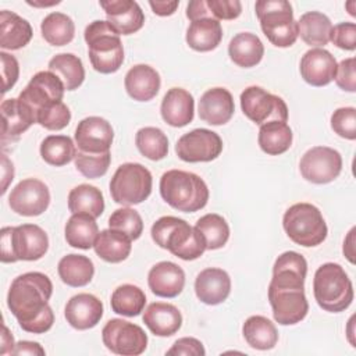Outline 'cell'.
<instances>
[{
	"label": "cell",
	"mask_w": 356,
	"mask_h": 356,
	"mask_svg": "<svg viewBox=\"0 0 356 356\" xmlns=\"http://www.w3.org/2000/svg\"><path fill=\"white\" fill-rule=\"evenodd\" d=\"M53 293L50 278L39 271L18 275L7 293V306L19 327L32 334H44L54 323V313L49 306Z\"/></svg>",
	"instance_id": "1"
},
{
	"label": "cell",
	"mask_w": 356,
	"mask_h": 356,
	"mask_svg": "<svg viewBox=\"0 0 356 356\" xmlns=\"http://www.w3.org/2000/svg\"><path fill=\"white\" fill-rule=\"evenodd\" d=\"M150 234L156 245L182 260H195L207 250L203 235L185 220L174 216L160 217L152 225Z\"/></svg>",
	"instance_id": "2"
},
{
	"label": "cell",
	"mask_w": 356,
	"mask_h": 356,
	"mask_svg": "<svg viewBox=\"0 0 356 356\" xmlns=\"http://www.w3.org/2000/svg\"><path fill=\"white\" fill-rule=\"evenodd\" d=\"M160 195L175 210L193 213L209 200V188L196 174L182 170L165 171L160 178Z\"/></svg>",
	"instance_id": "3"
},
{
	"label": "cell",
	"mask_w": 356,
	"mask_h": 356,
	"mask_svg": "<svg viewBox=\"0 0 356 356\" xmlns=\"http://www.w3.org/2000/svg\"><path fill=\"white\" fill-rule=\"evenodd\" d=\"M92 67L100 74H113L124 61V47L118 32L108 21L90 22L83 32Z\"/></svg>",
	"instance_id": "4"
},
{
	"label": "cell",
	"mask_w": 356,
	"mask_h": 356,
	"mask_svg": "<svg viewBox=\"0 0 356 356\" xmlns=\"http://www.w3.org/2000/svg\"><path fill=\"white\" fill-rule=\"evenodd\" d=\"M313 293L317 305L331 313L346 310L353 300V285L345 270L337 263H324L313 278Z\"/></svg>",
	"instance_id": "5"
},
{
	"label": "cell",
	"mask_w": 356,
	"mask_h": 356,
	"mask_svg": "<svg viewBox=\"0 0 356 356\" xmlns=\"http://www.w3.org/2000/svg\"><path fill=\"white\" fill-rule=\"evenodd\" d=\"M0 259L3 263L42 259L49 249L47 234L36 224L4 227L0 231Z\"/></svg>",
	"instance_id": "6"
},
{
	"label": "cell",
	"mask_w": 356,
	"mask_h": 356,
	"mask_svg": "<svg viewBox=\"0 0 356 356\" xmlns=\"http://www.w3.org/2000/svg\"><path fill=\"white\" fill-rule=\"evenodd\" d=\"M260 28L266 38L277 47L292 46L298 36V21L289 1L285 0H259L254 4Z\"/></svg>",
	"instance_id": "7"
},
{
	"label": "cell",
	"mask_w": 356,
	"mask_h": 356,
	"mask_svg": "<svg viewBox=\"0 0 356 356\" xmlns=\"http://www.w3.org/2000/svg\"><path fill=\"white\" fill-rule=\"evenodd\" d=\"M282 227L292 242L305 248L323 243L328 234L321 211L312 203L292 204L284 214Z\"/></svg>",
	"instance_id": "8"
},
{
	"label": "cell",
	"mask_w": 356,
	"mask_h": 356,
	"mask_svg": "<svg viewBox=\"0 0 356 356\" xmlns=\"http://www.w3.org/2000/svg\"><path fill=\"white\" fill-rule=\"evenodd\" d=\"M152 185V174L145 165L124 163L115 170L110 181V193L115 203L132 206L142 203L150 196Z\"/></svg>",
	"instance_id": "9"
},
{
	"label": "cell",
	"mask_w": 356,
	"mask_h": 356,
	"mask_svg": "<svg viewBox=\"0 0 356 356\" xmlns=\"http://www.w3.org/2000/svg\"><path fill=\"white\" fill-rule=\"evenodd\" d=\"M241 108L253 122L263 125L271 121L286 122L288 107L285 102L260 86H249L241 93Z\"/></svg>",
	"instance_id": "10"
},
{
	"label": "cell",
	"mask_w": 356,
	"mask_h": 356,
	"mask_svg": "<svg viewBox=\"0 0 356 356\" xmlns=\"http://www.w3.org/2000/svg\"><path fill=\"white\" fill-rule=\"evenodd\" d=\"M102 339L108 350L122 356H138L147 346L142 327L122 318L108 320L102 330Z\"/></svg>",
	"instance_id": "11"
},
{
	"label": "cell",
	"mask_w": 356,
	"mask_h": 356,
	"mask_svg": "<svg viewBox=\"0 0 356 356\" xmlns=\"http://www.w3.org/2000/svg\"><path fill=\"white\" fill-rule=\"evenodd\" d=\"M268 300L274 320L281 325L298 324L309 312L305 286L268 284Z\"/></svg>",
	"instance_id": "12"
},
{
	"label": "cell",
	"mask_w": 356,
	"mask_h": 356,
	"mask_svg": "<svg viewBox=\"0 0 356 356\" xmlns=\"http://www.w3.org/2000/svg\"><path fill=\"white\" fill-rule=\"evenodd\" d=\"M302 177L313 184L332 182L342 170V157L338 150L328 146H314L300 159Z\"/></svg>",
	"instance_id": "13"
},
{
	"label": "cell",
	"mask_w": 356,
	"mask_h": 356,
	"mask_svg": "<svg viewBox=\"0 0 356 356\" xmlns=\"http://www.w3.org/2000/svg\"><path fill=\"white\" fill-rule=\"evenodd\" d=\"M175 152L182 161L207 163L217 159L222 152V140L214 131L196 128L184 134L177 145Z\"/></svg>",
	"instance_id": "14"
},
{
	"label": "cell",
	"mask_w": 356,
	"mask_h": 356,
	"mask_svg": "<svg viewBox=\"0 0 356 356\" xmlns=\"http://www.w3.org/2000/svg\"><path fill=\"white\" fill-rule=\"evenodd\" d=\"M8 204L11 210L19 216H40L50 204L49 188L44 182L36 178L22 179L11 189Z\"/></svg>",
	"instance_id": "15"
},
{
	"label": "cell",
	"mask_w": 356,
	"mask_h": 356,
	"mask_svg": "<svg viewBox=\"0 0 356 356\" xmlns=\"http://www.w3.org/2000/svg\"><path fill=\"white\" fill-rule=\"evenodd\" d=\"M64 85L61 79L51 71H40L35 74L29 83L22 89L18 99L32 108L38 115V111L54 102H61L64 96Z\"/></svg>",
	"instance_id": "16"
},
{
	"label": "cell",
	"mask_w": 356,
	"mask_h": 356,
	"mask_svg": "<svg viewBox=\"0 0 356 356\" xmlns=\"http://www.w3.org/2000/svg\"><path fill=\"white\" fill-rule=\"evenodd\" d=\"M114 138L111 124L102 117H86L78 122L75 129L76 150L85 153L110 152Z\"/></svg>",
	"instance_id": "17"
},
{
	"label": "cell",
	"mask_w": 356,
	"mask_h": 356,
	"mask_svg": "<svg viewBox=\"0 0 356 356\" xmlns=\"http://www.w3.org/2000/svg\"><path fill=\"white\" fill-rule=\"evenodd\" d=\"M335 57L325 49H310L300 58V75L312 86H325L335 79Z\"/></svg>",
	"instance_id": "18"
},
{
	"label": "cell",
	"mask_w": 356,
	"mask_h": 356,
	"mask_svg": "<svg viewBox=\"0 0 356 356\" xmlns=\"http://www.w3.org/2000/svg\"><path fill=\"white\" fill-rule=\"evenodd\" d=\"M100 7L106 13L108 24L118 32V35H131L143 26L145 14L134 0L100 1Z\"/></svg>",
	"instance_id": "19"
},
{
	"label": "cell",
	"mask_w": 356,
	"mask_h": 356,
	"mask_svg": "<svg viewBox=\"0 0 356 356\" xmlns=\"http://www.w3.org/2000/svg\"><path fill=\"white\" fill-rule=\"evenodd\" d=\"M197 111L202 121L210 125H224L235 111L234 97L225 88H211L202 95Z\"/></svg>",
	"instance_id": "20"
},
{
	"label": "cell",
	"mask_w": 356,
	"mask_h": 356,
	"mask_svg": "<svg viewBox=\"0 0 356 356\" xmlns=\"http://www.w3.org/2000/svg\"><path fill=\"white\" fill-rule=\"evenodd\" d=\"M64 314L75 330H89L103 317V303L92 293H78L67 302Z\"/></svg>",
	"instance_id": "21"
},
{
	"label": "cell",
	"mask_w": 356,
	"mask_h": 356,
	"mask_svg": "<svg viewBox=\"0 0 356 356\" xmlns=\"http://www.w3.org/2000/svg\"><path fill=\"white\" fill-rule=\"evenodd\" d=\"M195 292L200 302L211 306L220 305L231 292V278L222 268H204L195 280Z\"/></svg>",
	"instance_id": "22"
},
{
	"label": "cell",
	"mask_w": 356,
	"mask_h": 356,
	"mask_svg": "<svg viewBox=\"0 0 356 356\" xmlns=\"http://www.w3.org/2000/svg\"><path fill=\"white\" fill-rule=\"evenodd\" d=\"M147 284L156 296L175 298L185 286V273L172 261H160L150 268Z\"/></svg>",
	"instance_id": "23"
},
{
	"label": "cell",
	"mask_w": 356,
	"mask_h": 356,
	"mask_svg": "<svg viewBox=\"0 0 356 356\" xmlns=\"http://www.w3.org/2000/svg\"><path fill=\"white\" fill-rule=\"evenodd\" d=\"M3 118V145L7 140H15L24 134L32 124L36 122V114L29 106L17 99H6L0 106Z\"/></svg>",
	"instance_id": "24"
},
{
	"label": "cell",
	"mask_w": 356,
	"mask_h": 356,
	"mask_svg": "<svg viewBox=\"0 0 356 356\" xmlns=\"http://www.w3.org/2000/svg\"><path fill=\"white\" fill-rule=\"evenodd\" d=\"M160 113L163 120L175 128L185 127L193 120L195 100L193 96L182 88H171L161 100Z\"/></svg>",
	"instance_id": "25"
},
{
	"label": "cell",
	"mask_w": 356,
	"mask_h": 356,
	"mask_svg": "<svg viewBox=\"0 0 356 356\" xmlns=\"http://www.w3.org/2000/svg\"><path fill=\"white\" fill-rule=\"evenodd\" d=\"M124 85L129 97L136 102L152 100L160 89L161 81L159 72L147 64H136L125 75Z\"/></svg>",
	"instance_id": "26"
},
{
	"label": "cell",
	"mask_w": 356,
	"mask_h": 356,
	"mask_svg": "<svg viewBox=\"0 0 356 356\" xmlns=\"http://www.w3.org/2000/svg\"><path fill=\"white\" fill-rule=\"evenodd\" d=\"M143 323L157 337H171L182 325L181 312L171 303L153 302L143 313Z\"/></svg>",
	"instance_id": "27"
},
{
	"label": "cell",
	"mask_w": 356,
	"mask_h": 356,
	"mask_svg": "<svg viewBox=\"0 0 356 356\" xmlns=\"http://www.w3.org/2000/svg\"><path fill=\"white\" fill-rule=\"evenodd\" d=\"M307 273V261L298 252H284L280 254L273 266V278L270 284L305 286Z\"/></svg>",
	"instance_id": "28"
},
{
	"label": "cell",
	"mask_w": 356,
	"mask_h": 356,
	"mask_svg": "<svg viewBox=\"0 0 356 356\" xmlns=\"http://www.w3.org/2000/svg\"><path fill=\"white\" fill-rule=\"evenodd\" d=\"M31 24L18 14L3 10L0 11V47L7 50H18L32 39Z\"/></svg>",
	"instance_id": "29"
},
{
	"label": "cell",
	"mask_w": 356,
	"mask_h": 356,
	"mask_svg": "<svg viewBox=\"0 0 356 356\" xmlns=\"http://www.w3.org/2000/svg\"><path fill=\"white\" fill-rule=\"evenodd\" d=\"M228 54L236 65L250 68L261 61L264 46L254 33L241 32L231 39L228 44Z\"/></svg>",
	"instance_id": "30"
},
{
	"label": "cell",
	"mask_w": 356,
	"mask_h": 356,
	"mask_svg": "<svg viewBox=\"0 0 356 356\" xmlns=\"http://www.w3.org/2000/svg\"><path fill=\"white\" fill-rule=\"evenodd\" d=\"M93 249L96 254L108 263L125 260L132 249V239L117 229H103L99 232Z\"/></svg>",
	"instance_id": "31"
},
{
	"label": "cell",
	"mask_w": 356,
	"mask_h": 356,
	"mask_svg": "<svg viewBox=\"0 0 356 356\" xmlns=\"http://www.w3.org/2000/svg\"><path fill=\"white\" fill-rule=\"evenodd\" d=\"M222 39L220 21L214 18H200L192 21L186 31V43L196 51L214 50Z\"/></svg>",
	"instance_id": "32"
},
{
	"label": "cell",
	"mask_w": 356,
	"mask_h": 356,
	"mask_svg": "<svg viewBox=\"0 0 356 356\" xmlns=\"http://www.w3.org/2000/svg\"><path fill=\"white\" fill-rule=\"evenodd\" d=\"M64 232L70 246L86 250L93 248L99 235V227L95 217L85 213H75L68 218Z\"/></svg>",
	"instance_id": "33"
},
{
	"label": "cell",
	"mask_w": 356,
	"mask_h": 356,
	"mask_svg": "<svg viewBox=\"0 0 356 356\" xmlns=\"http://www.w3.org/2000/svg\"><path fill=\"white\" fill-rule=\"evenodd\" d=\"M242 334L248 345L259 350L273 349L278 342V331L274 323L264 316H250L243 323Z\"/></svg>",
	"instance_id": "34"
},
{
	"label": "cell",
	"mask_w": 356,
	"mask_h": 356,
	"mask_svg": "<svg viewBox=\"0 0 356 356\" xmlns=\"http://www.w3.org/2000/svg\"><path fill=\"white\" fill-rule=\"evenodd\" d=\"M61 281L70 286L78 288L88 285L95 274L93 261L83 254H67L57 266Z\"/></svg>",
	"instance_id": "35"
},
{
	"label": "cell",
	"mask_w": 356,
	"mask_h": 356,
	"mask_svg": "<svg viewBox=\"0 0 356 356\" xmlns=\"http://www.w3.org/2000/svg\"><path fill=\"white\" fill-rule=\"evenodd\" d=\"M298 29L306 44L320 47L330 42L332 24L325 14L320 11H309L299 18Z\"/></svg>",
	"instance_id": "36"
},
{
	"label": "cell",
	"mask_w": 356,
	"mask_h": 356,
	"mask_svg": "<svg viewBox=\"0 0 356 356\" xmlns=\"http://www.w3.org/2000/svg\"><path fill=\"white\" fill-rule=\"evenodd\" d=\"M68 210L72 214L85 213L95 218L100 217L104 210L102 191L89 184H81L72 188L68 193Z\"/></svg>",
	"instance_id": "37"
},
{
	"label": "cell",
	"mask_w": 356,
	"mask_h": 356,
	"mask_svg": "<svg viewBox=\"0 0 356 356\" xmlns=\"http://www.w3.org/2000/svg\"><path fill=\"white\" fill-rule=\"evenodd\" d=\"M257 140L260 149L264 153L270 156H278L291 147L292 129L286 122L271 121L260 125Z\"/></svg>",
	"instance_id": "38"
},
{
	"label": "cell",
	"mask_w": 356,
	"mask_h": 356,
	"mask_svg": "<svg viewBox=\"0 0 356 356\" xmlns=\"http://www.w3.org/2000/svg\"><path fill=\"white\" fill-rule=\"evenodd\" d=\"M49 71L61 79L65 90L78 89L85 79V68L82 61L72 53L56 54L49 61Z\"/></svg>",
	"instance_id": "39"
},
{
	"label": "cell",
	"mask_w": 356,
	"mask_h": 356,
	"mask_svg": "<svg viewBox=\"0 0 356 356\" xmlns=\"http://www.w3.org/2000/svg\"><path fill=\"white\" fill-rule=\"evenodd\" d=\"M43 39L51 46L68 44L75 35V25L71 17L64 13H50L40 24Z\"/></svg>",
	"instance_id": "40"
},
{
	"label": "cell",
	"mask_w": 356,
	"mask_h": 356,
	"mask_svg": "<svg viewBox=\"0 0 356 356\" xmlns=\"http://www.w3.org/2000/svg\"><path fill=\"white\" fill-rule=\"evenodd\" d=\"M110 305L114 313L127 317H135L143 312L146 305V295L139 286L124 284L114 289L111 293Z\"/></svg>",
	"instance_id": "41"
},
{
	"label": "cell",
	"mask_w": 356,
	"mask_h": 356,
	"mask_svg": "<svg viewBox=\"0 0 356 356\" xmlns=\"http://www.w3.org/2000/svg\"><path fill=\"white\" fill-rule=\"evenodd\" d=\"M76 146L67 135H49L40 143L42 159L54 167L68 164L75 159Z\"/></svg>",
	"instance_id": "42"
},
{
	"label": "cell",
	"mask_w": 356,
	"mask_h": 356,
	"mask_svg": "<svg viewBox=\"0 0 356 356\" xmlns=\"http://www.w3.org/2000/svg\"><path fill=\"white\" fill-rule=\"evenodd\" d=\"M195 228L203 235L206 249L214 250L222 248L229 238V227L225 218L216 213H209L200 217Z\"/></svg>",
	"instance_id": "43"
},
{
	"label": "cell",
	"mask_w": 356,
	"mask_h": 356,
	"mask_svg": "<svg viewBox=\"0 0 356 356\" xmlns=\"http://www.w3.org/2000/svg\"><path fill=\"white\" fill-rule=\"evenodd\" d=\"M138 150L149 160L157 161L168 153V139L165 134L156 127L140 128L135 135Z\"/></svg>",
	"instance_id": "44"
},
{
	"label": "cell",
	"mask_w": 356,
	"mask_h": 356,
	"mask_svg": "<svg viewBox=\"0 0 356 356\" xmlns=\"http://www.w3.org/2000/svg\"><path fill=\"white\" fill-rule=\"evenodd\" d=\"M108 227L128 235L132 241L138 239L143 231V221L140 214L131 207H121L114 210L108 218Z\"/></svg>",
	"instance_id": "45"
},
{
	"label": "cell",
	"mask_w": 356,
	"mask_h": 356,
	"mask_svg": "<svg viewBox=\"0 0 356 356\" xmlns=\"http://www.w3.org/2000/svg\"><path fill=\"white\" fill-rule=\"evenodd\" d=\"M75 167L86 178H99L103 177L110 165L111 154L106 153H85L76 150L75 154Z\"/></svg>",
	"instance_id": "46"
},
{
	"label": "cell",
	"mask_w": 356,
	"mask_h": 356,
	"mask_svg": "<svg viewBox=\"0 0 356 356\" xmlns=\"http://www.w3.org/2000/svg\"><path fill=\"white\" fill-rule=\"evenodd\" d=\"M71 111L63 102H54L38 111L36 122L49 131H60L70 124Z\"/></svg>",
	"instance_id": "47"
},
{
	"label": "cell",
	"mask_w": 356,
	"mask_h": 356,
	"mask_svg": "<svg viewBox=\"0 0 356 356\" xmlns=\"http://www.w3.org/2000/svg\"><path fill=\"white\" fill-rule=\"evenodd\" d=\"M331 128L341 138L355 140L356 139V108L341 107L331 115Z\"/></svg>",
	"instance_id": "48"
},
{
	"label": "cell",
	"mask_w": 356,
	"mask_h": 356,
	"mask_svg": "<svg viewBox=\"0 0 356 356\" xmlns=\"http://www.w3.org/2000/svg\"><path fill=\"white\" fill-rule=\"evenodd\" d=\"M330 40L339 49L355 50L356 49V24L355 22H341L332 26Z\"/></svg>",
	"instance_id": "49"
},
{
	"label": "cell",
	"mask_w": 356,
	"mask_h": 356,
	"mask_svg": "<svg viewBox=\"0 0 356 356\" xmlns=\"http://www.w3.org/2000/svg\"><path fill=\"white\" fill-rule=\"evenodd\" d=\"M207 8L211 18L220 19H235L242 13V4L238 0H206Z\"/></svg>",
	"instance_id": "50"
},
{
	"label": "cell",
	"mask_w": 356,
	"mask_h": 356,
	"mask_svg": "<svg viewBox=\"0 0 356 356\" xmlns=\"http://www.w3.org/2000/svg\"><path fill=\"white\" fill-rule=\"evenodd\" d=\"M335 82L338 88L346 92L356 90V74H355V58L349 57L342 60L337 67Z\"/></svg>",
	"instance_id": "51"
},
{
	"label": "cell",
	"mask_w": 356,
	"mask_h": 356,
	"mask_svg": "<svg viewBox=\"0 0 356 356\" xmlns=\"http://www.w3.org/2000/svg\"><path fill=\"white\" fill-rule=\"evenodd\" d=\"M0 58H1V78H3L1 92L4 95L7 90H10L15 85L19 75V65L17 58L6 51L0 53Z\"/></svg>",
	"instance_id": "52"
},
{
	"label": "cell",
	"mask_w": 356,
	"mask_h": 356,
	"mask_svg": "<svg viewBox=\"0 0 356 356\" xmlns=\"http://www.w3.org/2000/svg\"><path fill=\"white\" fill-rule=\"evenodd\" d=\"M206 350L203 343L192 337L179 338L174 345L167 350V355H185V356H204Z\"/></svg>",
	"instance_id": "53"
},
{
	"label": "cell",
	"mask_w": 356,
	"mask_h": 356,
	"mask_svg": "<svg viewBox=\"0 0 356 356\" xmlns=\"http://www.w3.org/2000/svg\"><path fill=\"white\" fill-rule=\"evenodd\" d=\"M186 17L191 21H196L200 18H211V14L207 8L206 0H192L186 7Z\"/></svg>",
	"instance_id": "54"
},
{
	"label": "cell",
	"mask_w": 356,
	"mask_h": 356,
	"mask_svg": "<svg viewBox=\"0 0 356 356\" xmlns=\"http://www.w3.org/2000/svg\"><path fill=\"white\" fill-rule=\"evenodd\" d=\"M11 355H44V349L38 342L31 341H19L15 343Z\"/></svg>",
	"instance_id": "55"
},
{
	"label": "cell",
	"mask_w": 356,
	"mask_h": 356,
	"mask_svg": "<svg viewBox=\"0 0 356 356\" xmlns=\"http://www.w3.org/2000/svg\"><path fill=\"white\" fill-rule=\"evenodd\" d=\"M179 1L178 0H171V1H165V0H156V1H149V6L152 7L153 13L160 15V17H167L175 13L177 7H178Z\"/></svg>",
	"instance_id": "56"
},
{
	"label": "cell",
	"mask_w": 356,
	"mask_h": 356,
	"mask_svg": "<svg viewBox=\"0 0 356 356\" xmlns=\"http://www.w3.org/2000/svg\"><path fill=\"white\" fill-rule=\"evenodd\" d=\"M11 170H14L13 168V163H10L7 156L3 154V186H1V195L6 193L8 182L13 181V178H14V171H11Z\"/></svg>",
	"instance_id": "57"
},
{
	"label": "cell",
	"mask_w": 356,
	"mask_h": 356,
	"mask_svg": "<svg viewBox=\"0 0 356 356\" xmlns=\"http://www.w3.org/2000/svg\"><path fill=\"white\" fill-rule=\"evenodd\" d=\"M353 243H355V228H352L343 242V254L346 256V259L353 264L355 263V248H353Z\"/></svg>",
	"instance_id": "58"
},
{
	"label": "cell",
	"mask_w": 356,
	"mask_h": 356,
	"mask_svg": "<svg viewBox=\"0 0 356 356\" xmlns=\"http://www.w3.org/2000/svg\"><path fill=\"white\" fill-rule=\"evenodd\" d=\"M14 346H15L14 338H13V335L8 332V328L4 325V327H3V335H1V350H0V353H1V355L11 353L13 349H14Z\"/></svg>",
	"instance_id": "59"
},
{
	"label": "cell",
	"mask_w": 356,
	"mask_h": 356,
	"mask_svg": "<svg viewBox=\"0 0 356 356\" xmlns=\"http://www.w3.org/2000/svg\"><path fill=\"white\" fill-rule=\"evenodd\" d=\"M28 4L31 6H35V7H49V6H53V4H58L60 1L56 0V1H51V3H38V1H26Z\"/></svg>",
	"instance_id": "60"
}]
</instances>
